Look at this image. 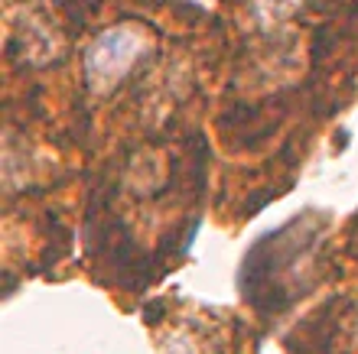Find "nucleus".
<instances>
[{"instance_id": "1", "label": "nucleus", "mask_w": 358, "mask_h": 354, "mask_svg": "<svg viewBox=\"0 0 358 354\" xmlns=\"http://www.w3.org/2000/svg\"><path fill=\"white\" fill-rule=\"evenodd\" d=\"M147 36L137 27H114L104 36L94 39V46L85 56V75L94 91H111L124 75L134 68V62L143 56Z\"/></svg>"}, {"instance_id": "2", "label": "nucleus", "mask_w": 358, "mask_h": 354, "mask_svg": "<svg viewBox=\"0 0 358 354\" xmlns=\"http://www.w3.org/2000/svg\"><path fill=\"white\" fill-rule=\"evenodd\" d=\"M300 0H257V10H261V17L267 20H277V17H287L290 10H296Z\"/></svg>"}]
</instances>
